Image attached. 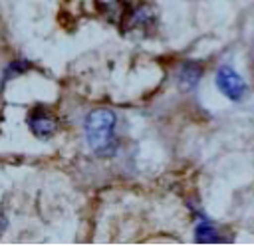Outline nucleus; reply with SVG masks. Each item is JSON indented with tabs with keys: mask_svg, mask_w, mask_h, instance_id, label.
<instances>
[{
	"mask_svg": "<svg viewBox=\"0 0 254 246\" xmlns=\"http://www.w3.org/2000/svg\"><path fill=\"white\" fill-rule=\"evenodd\" d=\"M28 67H30V62H26V60H14V62H10V65L6 67L4 79H10V77H14V75H20V73H24Z\"/></svg>",
	"mask_w": 254,
	"mask_h": 246,
	"instance_id": "nucleus-7",
	"label": "nucleus"
},
{
	"mask_svg": "<svg viewBox=\"0 0 254 246\" xmlns=\"http://www.w3.org/2000/svg\"><path fill=\"white\" fill-rule=\"evenodd\" d=\"M4 226H6V218L0 214V230H4Z\"/></svg>",
	"mask_w": 254,
	"mask_h": 246,
	"instance_id": "nucleus-8",
	"label": "nucleus"
},
{
	"mask_svg": "<svg viewBox=\"0 0 254 246\" xmlns=\"http://www.w3.org/2000/svg\"><path fill=\"white\" fill-rule=\"evenodd\" d=\"M115 121L111 109H93L85 119V137L93 153L107 157L115 151Z\"/></svg>",
	"mask_w": 254,
	"mask_h": 246,
	"instance_id": "nucleus-1",
	"label": "nucleus"
},
{
	"mask_svg": "<svg viewBox=\"0 0 254 246\" xmlns=\"http://www.w3.org/2000/svg\"><path fill=\"white\" fill-rule=\"evenodd\" d=\"M200 75H202V67L198 63H194V62H187L179 69V83L185 89H192L198 83Z\"/></svg>",
	"mask_w": 254,
	"mask_h": 246,
	"instance_id": "nucleus-5",
	"label": "nucleus"
},
{
	"mask_svg": "<svg viewBox=\"0 0 254 246\" xmlns=\"http://www.w3.org/2000/svg\"><path fill=\"white\" fill-rule=\"evenodd\" d=\"M129 28H139V30H145V28H151L155 26V12L149 8V6H135L129 10Z\"/></svg>",
	"mask_w": 254,
	"mask_h": 246,
	"instance_id": "nucleus-4",
	"label": "nucleus"
},
{
	"mask_svg": "<svg viewBox=\"0 0 254 246\" xmlns=\"http://www.w3.org/2000/svg\"><path fill=\"white\" fill-rule=\"evenodd\" d=\"M216 85L232 101H238L244 95V91H246V83L242 81V77L230 65H222L216 71Z\"/></svg>",
	"mask_w": 254,
	"mask_h": 246,
	"instance_id": "nucleus-2",
	"label": "nucleus"
},
{
	"mask_svg": "<svg viewBox=\"0 0 254 246\" xmlns=\"http://www.w3.org/2000/svg\"><path fill=\"white\" fill-rule=\"evenodd\" d=\"M28 125H30V131L42 141L52 139L58 131V121L44 109H34L28 117Z\"/></svg>",
	"mask_w": 254,
	"mask_h": 246,
	"instance_id": "nucleus-3",
	"label": "nucleus"
},
{
	"mask_svg": "<svg viewBox=\"0 0 254 246\" xmlns=\"http://www.w3.org/2000/svg\"><path fill=\"white\" fill-rule=\"evenodd\" d=\"M194 238H196V242H216L218 240V232L208 220L202 218L194 228Z\"/></svg>",
	"mask_w": 254,
	"mask_h": 246,
	"instance_id": "nucleus-6",
	"label": "nucleus"
}]
</instances>
